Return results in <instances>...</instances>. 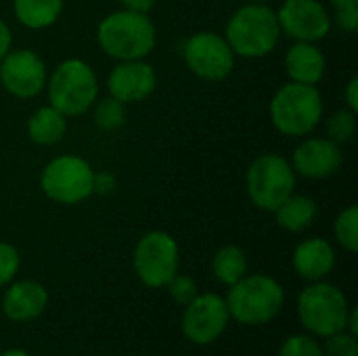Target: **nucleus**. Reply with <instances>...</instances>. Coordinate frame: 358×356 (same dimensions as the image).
I'll use <instances>...</instances> for the list:
<instances>
[{"instance_id":"obj_1","label":"nucleus","mask_w":358,"mask_h":356,"mask_svg":"<svg viewBox=\"0 0 358 356\" xmlns=\"http://www.w3.org/2000/svg\"><path fill=\"white\" fill-rule=\"evenodd\" d=\"M96 40L105 55L117 61H134L145 59L155 48L157 31L147 13L122 8L99 23Z\"/></svg>"},{"instance_id":"obj_2","label":"nucleus","mask_w":358,"mask_h":356,"mask_svg":"<svg viewBox=\"0 0 358 356\" xmlns=\"http://www.w3.org/2000/svg\"><path fill=\"white\" fill-rule=\"evenodd\" d=\"M281 38L277 13L264 2H250L233 13L227 23L224 40L235 55L260 59L275 50Z\"/></svg>"},{"instance_id":"obj_3","label":"nucleus","mask_w":358,"mask_h":356,"mask_svg":"<svg viewBox=\"0 0 358 356\" xmlns=\"http://www.w3.org/2000/svg\"><path fill=\"white\" fill-rule=\"evenodd\" d=\"M268 113L273 126L281 134L306 136L323 118V99L317 86L287 82L275 92Z\"/></svg>"},{"instance_id":"obj_4","label":"nucleus","mask_w":358,"mask_h":356,"mask_svg":"<svg viewBox=\"0 0 358 356\" xmlns=\"http://www.w3.org/2000/svg\"><path fill=\"white\" fill-rule=\"evenodd\" d=\"M229 315L243 325H264L273 321L285 302V292L268 275L241 277L227 296Z\"/></svg>"},{"instance_id":"obj_5","label":"nucleus","mask_w":358,"mask_h":356,"mask_svg":"<svg viewBox=\"0 0 358 356\" xmlns=\"http://www.w3.org/2000/svg\"><path fill=\"white\" fill-rule=\"evenodd\" d=\"M48 101L50 107L61 111L65 118H76L86 113L99 94V80L94 69L82 59L63 61L48 80Z\"/></svg>"},{"instance_id":"obj_6","label":"nucleus","mask_w":358,"mask_h":356,"mask_svg":"<svg viewBox=\"0 0 358 356\" xmlns=\"http://www.w3.org/2000/svg\"><path fill=\"white\" fill-rule=\"evenodd\" d=\"M348 300L342 290L331 283L315 281L298 298V315L302 325L315 336L329 338L346 329Z\"/></svg>"},{"instance_id":"obj_7","label":"nucleus","mask_w":358,"mask_h":356,"mask_svg":"<svg viewBox=\"0 0 358 356\" xmlns=\"http://www.w3.org/2000/svg\"><path fill=\"white\" fill-rule=\"evenodd\" d=\"M296 189L292 164L277 153L256 157L248 170V195L258 210L275 212Z\"/></svg>"},{"instance_id":"obj_8","label":"nucleus","mask_w":358,"mask_h":356,"mask_svg":"<svg viewBox=\"0 0 358 356\" xmlns=\"http://www.w3.org/2000/svg\"><path fill=\"white\" fill-rule=\"evenodd\" d=\"M92 178L94 170L84 157L61 155L42 170L40 189L55 204L76 206L92 195Z\"/></svg>"},{"instance_id":"obj_9","label":"nucleus","mask_w":358,"mask_h":356,"mask_svg":"<svg viewBox=\"0 0 358 356\" xmlns=\"http://www.w3.org/2000/svg\"><path fill=\"white\" fill-rule=\"evenodd\" d=\"M178 243L166 231H151L134 248V273L147 287H166L178 273Z\"/></svg>"},{"instance_id":"obj_10","label":"nucleus","mask_w":358,"mask_h":356,"mask_svg":"<svg viewBox=\"0 0 358 356\" xmlns=\"http://www.w3.org/2000/svg\"><path fill=\"white\" fill-rule=\"evenodd\" d=\"M187 67L201 80L218 82L231 76L235 67V52L216 31H197L193 34L182 48Z\"/></svg>"},{"instance_id":"obj_11","label":"nucleus","mask_w":358,"mask_h":356,"mask_svg":"<svg viewBox=\"0 0 358 356\" xmlns=\"http://www.w3.org/2000/svg\"><path fill=\"white\" fill-rule=\"evenodd\" d=\"M229 308L218 294H197L182 315V334L189 342L206 346L218 340L229 325Z\"/></svg>"},{"instance_id":"obj_12","label":"nucleus","mask_w":358,"mask_h":356,"mask_svg":"<svg viewBox=\"0 0 358 356\" xmlns=\"http://www.w3.org/2000/svg\"><path fill=\"white\" fill-rule=\"evenodd\" d=\"M281 34L296 42H319L331 29V17L319 0H285L277 10Z\"/></svg>"},{"instance_id":"obj_13","label":"nucleus","mask_w":358,"mask_h":356,"mask_svg":"<svg viewBox=\"0 0 358 356\" xmlns=\"http://www.w3.org/2000/svg\"><path fill=\"white\" fill-rule=\"evenodd\" d=\"M0 84L17 99H31L46 86V65L29 48L8 50L0 61Z\"/></svg>"},{"instance_id":"obj_14","label":"nucleus","mask_w":358,"mask_h":356,"mask_svg":"<svg viewBox=\"0 0 358 356\" xmlns=\"http://www.w3.org/2000/svg\"><path fill=\"white\" fill-rule=\"evenodd\" d=\"M155 86H157L155 69L145 59L120 61L107 78L109 97L117 99L124 105L141 103L149 99Z\"/></svg>"},{"instance_id":"obj_15","label":"nucleus","mask_w":358,"mask_h":356,"mask_svg":"<svg viewBox=\"0 0 358 356\" xmlns=\"http://www.w3.org/2000/svg\"><path fill=\"white\" fill-rule=\"evenodd\" d=\"M342 162V147L331 138H306L296 147L292 168L306 178H327L340 170Z\"/></svg>"},{"instance_id":"obj_16","label":"nucleus","mask_w":358,"mask_h":356,"mask_svg":"<svg viewBox=\"0 0 358 356\" xmlns=\"http://www.w3.org/2000/svg\"><path fill=\"white\" fill-rule=\"evenodd\" d=\"M48 304V292L38 281H17L13 283L4 298L2 311L15 323H25L38 319Z\"/></svg>"},{"instance_id":"obj_17","label":"nucleus","mask_w":358,"mask_h":356,"mask_svg":"<svg viewBox=\"0 0 358 356\" xmlns=\"http://www.w3.org/2000/svg\"><path fill=\"white\" fill-rule=\"evenodd\" d=\"M336 266V252L329 241L313 237L294 250V269L306 281L325 279Z\"/></svg>"},{"instance_id":"obj_18","label":"nucleus","mask_w":358,"mask_h":356,"mask_svg":"<svg viewBox=\"0 0 358 356\" xmlns=\"http://www.w3.org/2000/svg\"><path fill=\"white\" fill-rule=\"evenodd\" d=\"M283 63L289 82L317 86L325 76V55L315 42H296L285 52Z\"/></svg>"},{"instance_id":"obj_19","label":"nucleus","mask_w":358,"mask_h":356,"mask_svg":"<svg viewBox=\"0 0 358 356\" xmlns=\"http://www.w3.org/2000/svg\"><path fill=\"white\" fill-rule=\"evenodd\" d=\"M317 214H319V206L313 197L294 195V193L275 210L277 225L289 233H302L308 227H313Z\"/></svg>"},{"instance_id":"obj_20","label":"nucleus","mask_w":358,"mask_h":356,"mask_svg":"<svg viewBox=\"0 0 358 356\" xmlns=\"http://www.w3.org/2000/svg\"><path fill=\"white\" fill-rule=\"evenodd\" d=\"M67 130V120L61 111H57L55 107H40L31 113V118L27 120V134L36 145L48 147L59 143L65 136Z\"/></svg>"},{"instance_id":"obj_21","label":"nucleus","mask_w":358,"mask_h":356,"mask_svg":"<svg viewBox=\"0 0 358 356\" xmlns=\"http://www.w3.org/2000/svg\"><path fill=\"white\" fill-rule=\"evenodd\" d=\"M63 4L65 0H13V10L25 27L44 29L61 17Z\"/></svg>"},{"instance_id":"obj_22","label":"nucleus","mask_w":358,"mask_h":356,"mask_svg":"<svg viewBox=\"0 0 358 356\" xmlns=\"http://www.w3.org/2000/svg\"><path fill=\"white\" fill-rule=\"evenodd\" d=\"M212 271H214V277L220 283H224V285L231 287L241 277H245V273H248V258H245V254H243L241 248H237V245H224V248H220L214 254Z\"/></svg>"},{"instance_id":"obj_23","label":"nucleus","mask_w":358,"mask_h":356,"mask_svg":"<svg viewBox=\"0 0 358 356\" xmlns=\"http://www.w3.org/2000/svg\"><path fill=\"white\" fill-rule=\"evenodd\" d=\"M336 239L338 243L348 250L350 254L358 252V206H348L346 210H342V214L336 218V227H334Z\"/></svg>"},{"instance_id":"obj_24","label":"nucleus","mask_w":358,"mask_h":356,"mask_svg":"<svg viewBox=\"0 0 358 356\" xmlns=\"http://www.w3.org/2000/svg\"><path fill=\"white\" fill-rule=\"evenodd\" d=\"M92 118L101 130H117L126 122V105L113 97H105L94 105Z\"/></svg>"},{"instance_id":"obj_25","label":"nucleus","mask_w":358,"mask_h":356,"mask_svg":"<svg viewBox=\"0 0 358 356\" xmlns=\"http://www.w3.org/2000/svg\"><path fill=\"white\" fill-rule=\"evenodd\" d=\"M327 138H331L338 145H344L352 141L357 134V113L350 109H340L327 120Z\"/></svg>"},{"instance_id":"obj_26","label":"nucleus","mask_w":358,"mask_h":356,"mask_svg":"<svg viewBox=\"0 0 358 356\" xmlns=\"http://www.w3.org/2000/svg\"><path fill=\"white\" fill-rule=\"evenodd\" d=\"M279 356H325L317 340L308 336H292L283 342Z\"/></svg>"},{"instance_id":"obj_27","label":"nucleus","mask_w":358,"mask_h":356,"mask_svg":"<svg viewBox=\"0 0 358 356\" xmlns=\"http://www.w3.org/2000/svg\"><path fill=\"white\" fill-rule=\"evenodd\" d=\"M168 292H170V296H172V300L176 302V304H182V306H187L197 294H199V290H197V283L191 279V277H187V275H174L170 281H168Z\"/></svg>"},{"instance_id":"obj_28","label":"nucleus","mask_w":358,"mask_h":356,"mask_svg":"<svg viewBox=\"0 0 358 356\" xmlns=\"http://www.w3.org/2000/svg\"><path fill=\"white\" fill-rule=\"evenodd\" d=\"M19 252L10 245L0 241V287H4L6 283H10L19 271Z\"/></svg>"},{"instance_id":"obj_29","label":"nucleus","mask_w":358,"mask_h":356,"mask_svg":"<svg viewBox=\"0 0 358 356\" xmlns=\"http://www.w3.org/2000/svg\"><path fill=\"white\" fill-rule=\"evenodd\" d=\"M325 356H358V342L350 334H334L327 338L325 344Z\"/></svg>"},{"instance_id":"obj_30","label":"nucleus","mask_w":358,"mask_h":356,"mask_svg":"<svg viewBox=\"0 0 358 356\" xmlns=\"http://www.w3.org/2000/svg\"><path fill=\"white\" fill-rule=\"evenodd\" d=\"M344 31H355L358 27V6H344L336 8V17L331 19Z\"/></svg>"},{"instance_id":"obj_31","label":"nucleus","mask_w":358,"mask_h":356,"mask_svg":"<svg viewBox=\"0 0 358 356\" xmlns=\"http://www.w3.org/2000/svg\"><path fill=\"white\" fill-rule=\"evenodd\" d=\"M117 187L115 183V176L111 172H94V178H92V193H99V195H109L113 193Z\"/></svg>"},{"instance_id":"obj_32","label":"nucleus","mask_w":358,"mask_h":356,"mask_svg":"<svg viewBox=\"0 0 358 356\" xmlns=\"http://www.w3.org/2000/svg\"><path fill=\"white\" fill-rule=\"evenodd\" d=\"M346 105L350 111L358 113V78H352L346 86Z\"/></svg>"},{"instance_id":"obj_33","label":"nucleus","mask_w":358,"mask_h":356,"mask_svg":"<svg viewBox=\"0 0 358 356\" xmlns=\"http://www.w3.org/2000/svg\"><path fill=\"white\" fill-rule=\"evenodd\" d=\"M124 8L128 10H136V13H149L157 0H120Z\"/></svg>"},{"instance_id":"obj_34","label":"nucleus","mask_w":358,"mask_h":356,"mask_svg":"<svg viewBox=\"0 0 358 356\" xmlns=\"http://www.w3.org/2000/svg\"><path fill=\"white\" fill-rule=\"evenodd\" d=\"M13 44V36H10V27L0 19V61L4 59V55L10 50Z\"/></svg>"},{"instance_id":"obj_35","label":"nucleus","mask_w":358,"mask_h":356,"mask_svg":"<svg viewBox=\"0 0 358 356\" xmlns=\"http://www.w3.org/2000/svg\"><path fill=\"white\" fill-rule=\"evenodd\" d=\"M346 329L350 332V336H358V308H352L348 313V323H346Z\"/></svg>"},{"instance_id":"obj_36","label":"nucleus","mask_w":358,"mask_h":356,"mask_svg":"<svg viewBox=\"0 0 358 356\" xmlns=\"http://www.w3.org/2000/svg\"><path fill=\"white\" fill-rule=\"evenodd\" d=\"M336 8H344V6H358V0H329Z\"/></svg>"},{"instance_id":"obj_37","label":"nucleus","mask_w":358,"mask_h":356,"mask_svg":"<svg viewBox=\"0 0 358 356\" xmlns=\"http://www.w3.org/2000/svg\"><path fill=\"white\" fill-rule=\"evenodd\" d=\"M0 356H31V355H27L25 350H17V348H13V350H6V353H0Z\"/></svg>"},{"instance_id":"obj_38","label":"nucleus","mask_w":358,"mask_h":356,"mask_svg":"<svg viewBox=\"0 0 358 356\" xmlns=\"http://www.w3.org/2000/svg\"><path fill=\"white\" fill-rule=\"evenodd\" d=\"M250 2H266V0H250Z\"/></svg>"}]
</instances>
